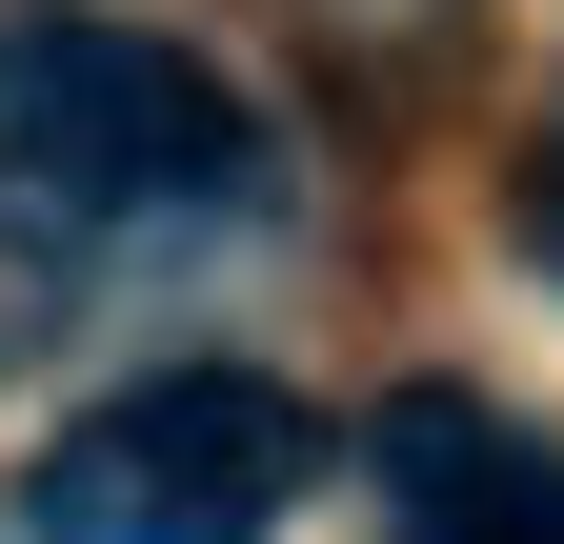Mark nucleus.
I'll return each mask as SVG.
<instances>
[{"label":"nucleus","mask_w":564,"mask_h":544,"mask_svg":"<svg viewBox=\"0 0 564 544\" xmlns=\"http://www.w3.org/2000/svg\"><path fill=\"white\" fill-rule=\"evenodd\" d=\"M262 162V121L223 101V61L121 21V0H0V182L41 222H141V202H223Z\"/></svg>","instance_id":"f257e3e1"},{"label":"nucleus","mask_w":564,"mask_h":544,"mask_svg":"<svg viewBox=\"0 0 564 544\" xmlns=\"http://www.w3.org/2000/svg\"><path fill=\"white\" fill-rule=\"evenodd\" d=\"M364 464H383V544H564V464L464 383H403Z\"/></svg>","instance_id":"7ed1b4c3"},{"label":"nucleus","mask_w":564,"mask_h":544,"mask_svg":"<svg viewBox=\"0 0 564 544\" xmlns=\"http://www.w3.org/2000/svg\"><path fill=\"white\" fill-rule=\"evenodd\" d=\"M524 262H544V283H564V162L524 182Z\"/></svg>","instance_id":"20e7f679"},{"label":"nucleus","mask_w":564,"mask_h":544,"mask_svg":"<svg viewBox=\"0 0 564 544\" xmlns=\"http://www.w3.org/2000/svg\"><path fill=\"white\" fill-rule=\"evenodd\" d=\"M303 485H323V403L303 383L162 363V383H121V403H82V424L41 444L21 524L41 544H282Z\"/></svg>","instance_id":"f03ea898"}]
</instances>
